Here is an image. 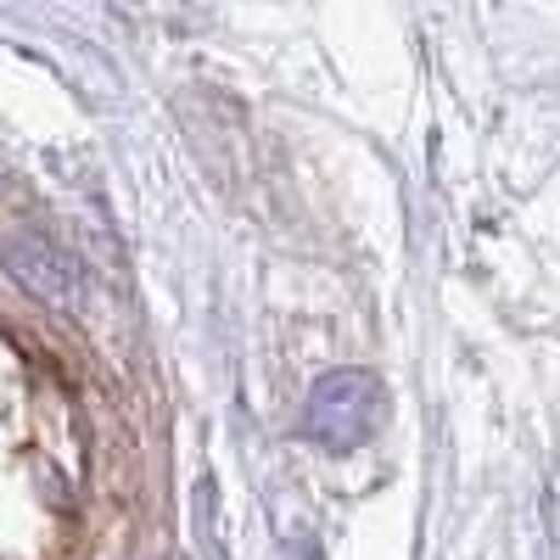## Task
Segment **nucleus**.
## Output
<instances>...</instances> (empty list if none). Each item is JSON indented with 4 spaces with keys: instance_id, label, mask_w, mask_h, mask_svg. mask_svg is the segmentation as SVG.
I'll use <instances>...</instances> for the list:
<instances>
[{
    "instance_id": "2",
    "label": "nucleus",
    "mask_w": 560,
    "mask_h": 560,
    "mask_svg": "<svg viewBox=\"0 0 560 560\" xmlns=\"http://www.w3.org/2000/svg\"><path fill=\"white\" fill-rule=\"evenodd\" d=\"M7 264H12V275L23 280L39 303H57V308H73L79 303V264L62 247H51L45 236H18L7 247Z\"/></svg>"
},
{
    "instance_id": "1",
    "label": "nucleus",
    "mask_w": 560,
    "mask_h": 560,
    "mask_svg": "<svg viewBox=\"0 0 560 560\" xmlns=\"http://www.w3.org/2000/svg\"><path fill=\"white\" fill-rule=\"evenodd\" d=\"M376 409H382L376 382L359 376V370H337V376H325L308 393V420L303 427L319 443H331V448H353L370 427H376Z\"/></svg>"
}]
</instances>
